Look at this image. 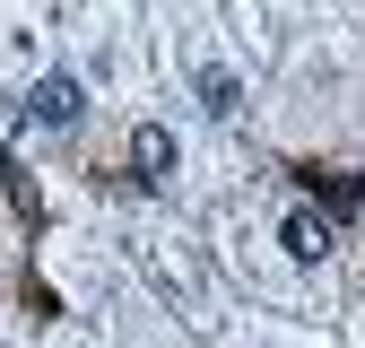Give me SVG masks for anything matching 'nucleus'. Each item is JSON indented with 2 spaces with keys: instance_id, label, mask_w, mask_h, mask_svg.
I'll return each instance as SVG.
<instances>
[{
  "instance_id": "obj_4",
  "label": "nucleus",
  "mask_w": 365,
  "mask_h": 348,
  "mask_svg": "<svg viewBox=\"0 0 365 348\" xmlns=\"http://www.w3.org/2000/svg\"><path fill=\"white\" fill-rule=\"evenodd\" d=\"M200 105H209L217 122H235V113H244V78H235V70H200Z\"/></svg>"
},
{
  "instance_id": "obj_2",
  "label": "nucleus",
  "mask_w": 365,
  "mask_h": 348,
  "mask_svg": "<svg viewBox=\"0 0 365 348\" xmlns=\"http://www.w3.org/2000/svg\"><path fill=\"white\" fill-rule=\"evenodd\" d=\"M279 244H287V261H322V252H331V218H313V209H287Z\"/></svg>"
},
{
  "instance_id": "obj_1",
  "label": "nucleus",
  "mask_w": 365,
  "mask_h": 348,
  "mask_svg": "<svg viewBox=\"0 0 365 348\" xmlns=\"http://www.w3.org/2000/svg\"><path fill=\"white\" fill-rule=\"evenodd\" d=\"M78 105H87V87H78L70 70H43V78H35V96H26V122L70 130V122H78Z\"/></svg>"
},
{
  "instance_id": "obj_3",
  "label": "nucleus",
  "mask_w": 365,
  "mask_h": 348,
  "mask_svg": "<svg viewBox=\"0 0 365 348\" xmlns=\"http://www.w3.org/2000/svg\"><path fill=\"white\" fill-rule=\"evenodd\" d=\"M130 165H140L148 183L174 174V130H165V122H140V130H130Z\"/></svg>"
}]
</instances>
